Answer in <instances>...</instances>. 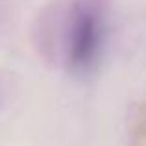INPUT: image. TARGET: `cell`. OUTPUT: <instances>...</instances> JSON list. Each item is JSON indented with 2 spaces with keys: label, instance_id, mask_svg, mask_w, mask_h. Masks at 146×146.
I'll list each match as a JSON object with an SVG mask.
<instances>
[{
  "label": "cell",
  "instance_id": "obj_1",
  "mask_svg": "<svg viewBox=\"0 0 146 146\" xmlns=\"http://www.w3.org/2000/svg\"><path fill=\"white\" fill-rule=\"evenodd\" d=\"M102 43V17L98 9L78 6L70 22L68 59L74 68H87L94 61Z\"/></svg>",
  "mask_w": 146,
  "mask_h": 146
}]
</instances>
